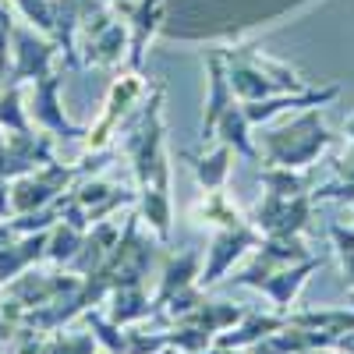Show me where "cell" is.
<instances>
[{
	"label": "cell",
	"mask_w": 354,
	"mask_h": 354,
	"mask_svg": "<svg viewBox=\"0 0 354 354\" xmlns=\"http://www.w3.org/2000/svg\"><path fill=\"white\" fill-rule=\"evenodd\" d=\"M322 262H326L322 255H312V259H305V262L283 266V270H277V273H270V277H262L252 290L270 294L273 305H277V312H290L294 298H298V290L305 287V280H308L315 270H322Z\"/></svg>",
	"instance_id": "obj_10"
},
{
	"label": "cell",
	"mask_w": 354,
	"mask_h": 354,
	"mask_svg": "<svg viewBox=\"0 0 354 354\" xmlns=\"http://www.w3.org/2000/svg\"><path fill=\"white\" fill-rule=\"evenodd\" d=\"M57 88H61V75H57V71L36 78V82H32V106H28V117H32V121H36L46 135H64V138H82V135H88L85 128L68 124L61 103H57Z\"/></svg>",
	"instance_id": "obj_8"
},
{
	"label": "cell",
	"mask_w": 354,
	"mask_h": 354,
	"mask_svg": "<svg viewBox=\"0 0 354 354\" xmlns=\"http://www.w3.org/2000/svg\"><path fill=\"white\" fill-rule=\"evenodd\" d=\"M220 57L227 64V78H230L234 96H241V103L273 100V96H287V93H305V82L298 78V71H290L287 64L273 61V57H259L252 50H227Z\"/></svg>",
	"instance_id": "obj_2"
},
{
	"label": "cell",
	"mask_w": 354,
	"mask_h": 354,
	"mask_svg": "<svg viewBox=\"0 0 354 354\" xmlns=\"http://www.w3.org/2000/svg\"><path fill=\"white\" fill-rule=\"evenodd\" d=\"M312 209H315L312 192L294 195V198L266 192L252 223L262 230V238H290V234H305L312 227Z\"/></svg>",
	"instance_id": "obj_5"
},
{
	"label": "cell",
	"mask_w": 354,
	"mask_h": 354,
	"mask_svg": "<svg viewBox=\"0 0 354 354\" xmlns=\"http://www.w3.org/2000/svg\"><path fill=\"white\" fill-rule=\"evenodd\" d=\"M262 185H266V192H273V195L294 198V195L312 192V177L294 174L290 167H277V163H270V167L262 170Z\"/></svg>",
	"instance_id": "obj_23"
},
{
	"label": "cell",
	"mask_w": 354,
	"mask_h": 354,
	"mask_svg": "<svg viewBox=\"0 0 354 354\" xmlns=\"http://www.w3.org/2000/svg\"><path fill=\"white\" fill-rule=\"evenodd\" d=\"M11 39H15V64H11L8 82L25 85V82H36V78L53 71V57L61 53V46L53 39L28 32V28H21L15 21H11Z\"/></svg>",
	"instance_id": "obj_6"
},
{
	"label": "cell",
	"mask_w": 354,
	"mask_h": 354,
	"mask_svg": "<svg viewBox=\"0 0 354 354\" xmlns=\"http://www.w3.org/2000/svg\"><path fill=\"white\" fill-rule=\"evenodd\" d=\"M4 142H8V131H4V128H0V145H4Z\"/></svg>",
	"instance_id": "obj_30"
},
{
	"label": "cell",
	"mask_w": 354,
	"mask_h": 354,
	"mask_svg": "<svg viewBox=\"0 0 354 354\" xmlns=\"http://www.w3.org/2000/svg\"><path fill=\"white\" fill-rule=\"evenodd\" d=\"M248 117H245V106L241 103H230L227 110H223V117L216 121V131H213V138L220 135V142H227L238 156H245V160H255L259 156V149H255V142H252V135H248Z\"/></svg>",
	"instance_id": "obj_19"
},
{
	"label": "cell",
	"mask_w": 354,
	"mask_h": 354,
	"mask_svg": "<svg viewBox=\"0 0 354 354\" xmlns=\"http://www.w3.org/2000/svg\"><path fill=\"white\" fill-rule=\"evenodd\" d=\"M290 326H305V330H319L330 333L333 340L354 330V308H319V312H287Z\"/></svg>",
	"instance_id": "obj_22"
},
{
	"label": "cell",
	"mask_w": 354,
	"mask_h": 354,
	"mask_svg": "<svg viewBox=\"0 0 354 354\" xmlns=\"http://www.w3.org/2000/svg\"><path fill=\"white\" fill-rule=\"evenodd\" d=\"M283 326H287V312H266V315L262 312H248L238 326L216 333L213 344L216 347H227V351H252L259 340H266L270 333H277Z\"/></svg>",
	"instance_id": "obj_12"
},
{
	"label": "cell",
	"mask_w": 354,
	"mask_h": 354,
	"mask_svg": "<svg viewBox=\"0 0 354 354\" xmlns=\"http://www.w3.org/2000/svg\"><path fill=\"white\" fill-rule=\"evenodd\" d=\"M163 88L149 96V103L142 106L138 124L131 128L124 149L135 163V177H138V202H142V220H149L156 241L167 245L170 241V163L163 153Z\"/></svg>",
	"instance_id": "obj_1"
},
{
	"label": "cell",
	"mask_w": 354,
	"mask_h": 354,
	"mask_svg": "<svg viewBox=\"0 0 354 354\" xmlns=\"http://www.w3.org/2000/svg\"><path fill=\"white\" fill-rule=\"evenodd\" d=\"M110 312L106 319L117 322V326H135V322H145L153 315V298L145 294L142 283H124V287H113L110 290Z\"/></svg>",
	"instance_id": "obj_15"
},
{
	"label": "cell",
	"mask_w": 354,
	"mask_h": 354,
	"mask_svg": "<svg viewBox=\"0 0 354 354\" xmlns=\"http://www.w3.org/2000/svg\"><path fill=\"white\" fill-rule=\"evenodd\" d=\"M333 145V135L330 128L322 124V113L319 106H312L308 113H301L298 121H290L287 128H277L270 135H262V149H266V160L277 163V167H308L319 160L322 149Z\"/></svg>",
	"instance_id": "obj_3"
},
{
	"label": "cell",
	"mask_w": 354,
	"mask_h": 354,
	"mask_svg": "<svg viewBox=\"0 0 354 354\" xmlns=\"http://www.w3.org/2000/svg\"><path fill=\"white\" fill-rule=\"evenodd\" d=\"M198 216L205 223H213L216 230L220 227H234V223H245V216L230 205V198L223 195V188L220 192H205V198L198 202Z\"/></svg>",
	"instance_id": "obj_25"
},
{
	"label": "cell",
	"mask_w": 354,
	"mask_h": 354,
	"mask_svg": "<svg viewBox=\"0 0 354 354\" xmlns=\"http://www.w3.org/2000/svg\"><path fill=\"white\" fill-rule=\"evenodd\" d=\"M347 138H351L347 153L333 160V167H337V181L315 188V192H312L315 202H354V117L347 121Z\"/></svg>",
	"instance_id": "obj_21"
},
{
	"label": "cell",
	"mask_w": 354,
	"mask_h": 354,
	"mask_svg": "<svg viewBox=\"0 0 354 354\" xmlns=\"http://www.w3.org/2000/svg\"><path fill=\"white\" fill-rule=\"evenodd\" d=\"M205 68H209V103H205V117H202V138L209 142L213 131H216V121L223 117V110L234 103V88H230L227 64H223L220 53H213L209 61H205Z\"/></svg>",
	"instance_id": "obj_16"
},
{
	"label": "cell",
	"mask_w": 354,
	"mask_h": 354,
	"mask_svg": "<svg viewBox=\"0 0 354 354\" xmlns=\"http://www.w3.org/2000/svg\"><path fill=\"white\" fill-rule=\"evenodd\" d=\"M82 64H117L128 50V28L121 21H110L103 32L88 36L82 46Z\"/></svg>",
	"instance_id": "obj_17"
},
{
	"label": "cell",
	"mask_w": 354,
	"mask_h": 354,
	"mask_svg": "<svg viewBox=\"0 0 354 354\" xmlns=\"http://www.w3.org/2000/svg\"><path fill=\"white\" fill-rule=\"evenodd\" d=\"M185 160L192 163L195 177H198V185L205 192H220L227 185V177H230V160H234V149L227 142H220L213 153H205V156H195V153H185Z\"/></svg>",
	"instance_id": "obj_20"
},
{
	"label": "cell",
	"mask_w": 354,
	"mask_h": 354,
	"mask_svg": "<svg viewBox=\"0 0 354 354\" xmlns=\"http://www.w3.org/2000/svg\"><path fill=\"white\" fill-rule=\"evenodd\" d=\"M100 351V340L93 337V330L88 333H32L25 330L18 333L15 340V354H96Z\"/></svg>",
	"instance_id": "obj_11"
},
{
	"label": "cell",
	"mask_w": 354,
	"mask_h": 354,
	"mask_svg": "<svg viewBox=\"0 0 354 354\" xmlns=\"http://www.w3.org/2000/svg\"><path fill=\"white\" fill-rule=\"evenodd\" d=\"M121 230H124V223L121 220H100V223H93L85 230V238H82V248H78V255L68 262V270L71 273H78V277H88V273H96L100 266L106 262V255L113 252V245L121 241Z\"/></svg>",
	"instance_id": "obj_9"
},
{
	"label": "cell",
	"mask_w": 354,
	"mask_h": 354,
	"mask_svg": "<svg viewBox=\"0 0 354 354\" xmlns=\"http://www.w3.org/2000/svg\"><path fill=\"white\" fill-rule=\"evenodd\" d=\"M248 312L241 308V305H230V301H209L205 298L185 322H177V326H198V330H205V333H223V330H230V326H238V322L245 319Z\"/></svg>",
	"instance_id": "obj_18"
},
{
	"label": "cell",
	"mask_w": 354,
	"mask_h": 354,
	"mask_svg": "<svg viewBox=\"0 0 354 354\" xmlns=\"http://www.w3.org/2000/svg\"><path fill=\"white\" fill-rule=\"evenodd\" d=\"M330 238H333V248H337L340 266H344V280H347V287H354V227L333 223L330 227Z\"/></svg>",
	"instance_id": "obj_26"
},
{
	"label": "cell",
	"mask_w": 354,
	"mask_h": 354,
	"mask_svg": "<svg viewBox=\"0 0 354 354\" xmlns=\"http://www.w3.org/2000/svg\"><path fill=\"white\" fill-rule=\"evenodd\" d=\"M248 354H287V351H283V347H280V344L273 340V333H270L266 340H259V344H255V347H252Z\"/></svg>",
	"instance_id": "obj_27"
},
{
	"label": "cell",
	"mask_w": 354,
	"mask_h": 354,
	"mask_svg": "<svg viewBox=\"0 0 354 354\" xmlns=\"http://www.w3.org/2000/svg\"><path fill=\"white\" fill-rule=\"evenodd\" d=\"M312 259L308 245L301 234H290V238H266L259 245V255L255 262L248 266V270H241L238 277H234V283H241V287H255L262 277H270L277 270H283V266H294V262H305Z\"/></svg>",
	"instance_id": "obj_7"
},
{
	"label": "cell",
	"mask_w": 354,
	"mask_h": 354,
	"mask_svg": "<svg viewBox=\"0 0 354 354\" xmlns=\"http://www.w3.org/2000/svg\"><path fill=\"white\" fill-rule=\"evenodd\" d=\"M198 273H202V255L195 248H185V252L170 255L163 262V280H160V290H156V298H153V312L163 308V301L174 298L177 290L198 283Z\"/></svg>",
	"instance_id": "obj_14"
},
{
	"label": "cell",
	"mask_w": 354,
	"mask_h": 354,
	"mask_svg": "<svg viewBox=\"0 0 354 354\" xmlns=\"http://www.w3.org/2000/svg\"><path fill=\"white\" fill-rule=\"evenodd\" d=\"M262 241H266V238H262V230H259L252 220L234 223V227H220V230H216V238H213V245H209V255H205V262H202L198 287H202V290L216 287V283L234 270V262H238L245 252L259 248Z\"/></svg>",
	"instance_id": "obj_4"
},
{
	"label": "cell",
	"mask_w": 354,
	"mask_h": 354,
	"mask_svg": "<svg viewBox=\"0 0 354 354\" xmlns=\"http://www.w3.org/2000/svg\"><path fill=\"white\" fill-rule=\"evenodd\" d=\"M333 351H337V354H354V330H351V333H344V337H337Z\"/></svg>",
	"instance_id": "obj_28"
},
{
	"label": "cell",
	"mask_w": 354,
	"mask_h": 354,
	"mask_svg": "<svg viewBox=\"0 0 354 354\" xmlns=\"http://www.w3.org/2000/svg\"><path fill=\"white\" fill-rule=\"evenodd\" d=\"M305 354H337V351H330V347H322V351H305Z\"/></svg>",
	"instance_id": "obj_29"
},
{
	"label": "cell",
	"mask_w": 354,
	"mask_h": 354,
	"mask_svg": "<svg viewBox=\"0 0 354 354\" xmlns=\"http://www.w3.org/2000/svg\"><path fill=\"white\" fill-rule=\"evenodd\" d=\"M142 93H145V85L138 82V75H128V78H117V82H113L103 121H100L93 131H88V149H93V153H100V149H103L106 138H110V131L117 128V121H121V117L128 113V106H131Z\"/></svg>",
	"instance_id": "obj_13"
},
{
	"label": "cell",
	"mask_w": 354,
	"mask_h": 354,
	"mask_svg": "<svg viewBox=\"0 0 354 354\" xmlns=\"http://www.w3.org/2000/svg\"><path fill=\"white\" fill-rule=\"evenodd\" d=\"M82 238H85V234L75 230V227H68L64 220H61V223H53V230H50V245H46V259L68 270V262H71V259L78 255V248H82Z\"/></svg>",
	"instance_id": "obj_24"
}]
</instances>
